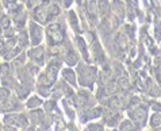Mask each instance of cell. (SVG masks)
Segmentation results:
<instances>
[{
    "label": "cell",
    "mask_w": 161,
    "mask_h": 131,
    "mask_svg": "<svg viewBox=\"0 0 161 131\" xmlns=\"http://www.w3.org/2000/svg\"><path fill=\"white\" fill-rule=\"evenodd\" d=\"M31 54H35L34 58L37 60V61H39V64H41V62H42V49H35Z\"/></svg>",
    "instance_id": "8992f818"
},
{
    "label": "cell",
    "mask_w": 161,
    "mask_h": 131,
    "mask_svg": "<svg viewBox=\"0 0 161 131\" xmlns=\"http://www.w3.org/2000/svg\"><path fill=\"white\" fill-rule=\"evenodd\" d=\"M49 38H52V41L54 43H58L62 39V32H61V27L58 24H53L49 29Z\"/></svg>",
    "instance_id": "6da1fadb"
},
{
    "label": "cell",
    "mask_w": 161,
    "mask_h": 131,
    "mask_svg": "<svg viewBox=\"0 0 161 131\" xmlns=\"http://www.w3.org/2000/svg\"><path fill=\"white\" fill-rule=\"evenodd\" d=\"M29 131H32V130H29Z\"/></svg>",
    "instance_id": "7c38bea8"
},
{
    "label": "cell",
    "mask_w": 161,
    "mask_h": 131,
    "mask_svg": "<svg viewBox=\"0 0 161 131\" xmlns=\"http://www.w3.org/2000/svg\"><path fill=\"white\" fill-rule=\"evenodd\" d=\"M145 118H146V111L144 110V108H140V110L135 112V119L140 120L141 123L145 122Z\"/></svg>",
    "instance_id": "3957f363"
},
{
    "label": "cell",
    "mask_w": 161,
    "mask_h": 131,
    "mask_svg": "<svg viewBox=\"0 0 161 131\" xmlns=\"http://www.w3.org/2000/svg\"><path fill=\"white\" fill-rule=\"evenodd\" d=\"M120 131H133V126L130 122H123L122 123V127H120Z\"/></svg>",
    "instance_id": "52a82bcc"
},
{
    "label": "cell",
    "mask_w": 161,
    "mask_h": 131,
    "mask_svg": "<svg viewBox=\"0 0 161 131\" xmlns=\"http://www.w3.org/2000/svg\"><path fill=\"white\" fill-rule=\"evenodd\" d=\"M62 74H64V77L68 80V81H70V82H72V84H73V82H75V74H73V72H72V70H70V69L64 70V73H62Z\"/></svg>",
    "instance_id": "277c9868"
},
{
    "label": "cell",
    "mask_w": 161,
    "mask_h": 131,
    "mask_svg": "<svg viewBox=\"0 0 161 131\" xmlns=\"http://www.w3.org/2000/svg\"><path fill=\"white\" fill-rule=\"evenodd\" d=\"M39 104H41V100H38L37 97H32V99L27 103V107H29V108H34V107H37V105H39Z\"/></svg>",
    "instance_id": "5b68a950"
},
{
    "label": "cell",
    "mask_w": 161,
    "mask_h": 131,
    "mask_svg": "<svg viewBox=\"0 0 161 131\" xmlns=\"http://www.w3.org/2000/svg\"><path fill=\"white\" fill-rule=\"evenodd\" d=\"M161 123V114H154L152 116V124L153 126H157Z\"/></svg>",
    "instance_id": "ba28073f"
},
{
    "label": "cell",
    "mask_w": 161,
    "mask_h": 131,
    "mask_svg": "<svg viewBox=\"0 0 161 131\" xmlns=\"http://www.w3.org/2000/svg\"><path fill=\"white\" fill-rule=\"evenodd\" d=\"M16 107V102L15 100H8V104H7V110H14Z\"/></svg>",
    "instance_id": "9c48e42d"
},
{
    "label": "cell",
    "mask_w": 161,
    "mask_h": 131,
    "mask_svg": "<svg viewBox=\"0 0 161 131\" xmlns=\"http://www.w3.org/2000/svg\"><path fill=\"white\" fill-rule=\"evenodd\" d=\"M31 32H32V42L34 43H38V41H41V30H39V27L32 24Z\"/></svg>",
    "instance_id": "7a4b0ae2"
},
{
    "label": "cell",
    "mask_w": 161,
    "mask_h": 131,
    "mask_svg": "<svg viewBox=\"0 0 161 131\" xmlns=\"http://www.w3.org/2000/svg\"><path fill=\"white\" fill-rule=\"evenodd\" d=\"M7 131H15V130H12V128H10V127H7Z\"/></svg>",
    "instance_id": "8fae6325"
},
{
    "label": "cell",
    "mask_w": 161,
    "mask_h": 131,
    "mask_svg": "<svg viewBox=\"0 0 161 131\" xmlns=\"http://www.w3.org/2000/svg\"><path fill=\"white\" fill-rule=\"evenodd\" d=\"M119 84H120V87L125 88V89H126V88H129V82H127L126 79H120L119 80Z\"/></svg>",
    "instance_id": "30bf717a"
}]
</instances>
